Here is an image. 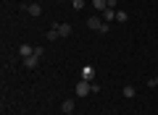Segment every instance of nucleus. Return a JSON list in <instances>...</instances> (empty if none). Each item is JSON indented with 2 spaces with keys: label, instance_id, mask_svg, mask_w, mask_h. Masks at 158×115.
<instances>
[{
  "label": "nucleus",
  "instance_id": "1",
  "mask_svg": "<svg viewBox=\"0 0 158 115\" xmlns=\"http://www.w3.org/2000/svg\"><path fill=\"white\" fill-rule=\"evenodd\" d=\"M87 26H90L92 32H100V34H108V32H111V24H106L100 16H90V18H87Z\"/></svg>",
  "mask_w": 158,
  "mask_h": 115
},
{
  "label": "nucleus",
  "instance_id": "2",
  "mask_svg": "<svg viewBox=\"0 0 158 115\" xmlns=\"http://www.w3.org/2000/svg\"><path fill=\"white\" fill-rule=\"evenodd\" d=\"M74 92H77V97H87V94L92 92V81H85V79H82V81L77 84V89H74Z\"/></svg>",
  "mask_w": 158,
  "mask_h": 115
},
{
  "label": "nucleus",
  "instance_id": "3",
  "mask_svg": "<svg viewBox=\"0 0 158 115\" xmlns=\"http://www.w3.org/2000/svg\"><path fill=\"white\" fill-rule=\"evenodd\" d=\"M100 18H103V21H106V24H111V21H116V11H113V8H106V11L100 13Z\"/></svg>",
  "mask_w": 158,
  "mask_h": 115
},
{
  "label": "nucleus",
  "instance_id": "4",
  "mask_svg": "<svg viewBox=\"0 0 158 115\" xmlns=\"http://www.w3.org/2000/svg\"><path fill=\"white\" fill-rule=\"evenodd\" d=\"M19 55H21V58H29V55H34V47H32V44H27V42L19 44Z\"/></svg>",
  "mask_w": 158,
  "mask_h": 115
},
{
  "label": "nucleus",
  "instance_id": "5",
  "mask_svg": "<svg viewBox=\"0 0 158 115\" xmlns=\"http://www.w3.org/2000/svg\"><path fill=\"white\" fill-rule=\"evenodd\" d=\"M27 13H29V16H40V13H42V6H40V3H29Z\"/></svg>",
  "mask_w": 158,
  "mask_h": 115
},
{
  "label": "nucleus",
  "instance_id": "6",
  "mask_svg": "<svg viewBox=\"0 0 158 115\" xmlns=\"http://www.w3.org/2000/svg\"><path fill=\"white\" fill-rule=\"evenodd\" d=\"M82 79H85V81H92V79H95V68L85 66V68H82Z\"/></svg>",
  "mask_w": 158,
  "mask_h": 115
},
{
  "label": "nucleus",
  "instance_id": "7",
  "mask_svg": "<svg viewBox=\"0 0 158 115\" xmlns=\"http://www.w3.org/2000/svg\"><path fill=\"white\" fill-rule=\"evenodd\" d=\"M61 37H71V24H56Z\"/></svg>",
  "mask_w": 158,
  "mask_h": 115
},
{
  "label": "nucleus",
  "instance_id": "8",
  "mask_svg": "<svg viewBox=\"0 0 158 115\" xmlns=\"http://www.w3.org/2000/svg\"><path fill=\"white\" fill-rule=\"evenodd\" d=\"M37 63H40V55H29V58H24V66H27V68H37Z\"/></svg>",
  "mask_w": 158,
  "mask_h": 115
},
{
  "label": "nucleus",
  "instance_id": "9",
  "mask_svg": "<svg viewBox=\"0 0 158 115\" xmlns=\"http://www.w3.org/2000/svg\"><path fill=\"white\" fill-rule=\"evenodd\" d=\"M92 8H95L98 13H103V11L108 8V0H92Z\"/></svg>",
  "mask_w": 158,
  "mask_h": 115
},
{
  "label": "nucleus",
  "instance_id": "10",
  "mask_svg": "<svg viewBox=\"0 0 158 115\" xmlns=\"http://www.w3.org/2000/svg\"><path fill=\"white\" fill-rule=\"evenodd\" d=\"M61 110H63V113H74V99H63V102H61Z\"/></svg>",
  "mask_w": 158,
  "mask_h": 115
},
{
  "label": "nucleus",
  "instance_id": "11",
  "mask_svg": "<svg viewBox=\"0 0 158 115\" xmlns=\"http://www.w3.org/2000/svg\"><path fill=\"white\" fill-rule=\"evenodd\" d=\"M48 39H50V42H56V39H61V34H58V26H53L50 32H48Z\"/></svg>",
  "mask_w": 158,
  "mask_h": 115
},
{
  "label": "nucleus",
  "instance_id": "12",
  "mask_svg": "<svg viewBox=\"0 0 158 115\" xmlns=\"http://www.w3.org/2000/svg\"><path fill=\"white\" fill-rule=\"evenodd\" d=\"M121 94L132 99V97H135V94H137V89H135V86H124V89H121Z\"/></svg>",
  "mask_w": 158,
  "mask_h": 115
},
{
  "label": "nucleus",
  "instance_id": "13",
  "mask_svg": "<svg viewBox=\"0 0 158 115\" xmlns=\"http://www.w3.org/2000/svg\"><path fill=\"white\" fill-rule=\"evenodd\" d=\"M127 18H129V13H127V11H116V21L118 24H124Z\"/></svg>",
  "mask_w": 158,
  "mask_h": 115
},
{
  "label": "nucleus",
  "instance_id": "14",
  "mask_svg": "<svg viewBox=\"0 0 158 115\" xmlns=\"http://www.w3.org/2000/svg\"><path fill=\"white\" fill-rule=\"evenodd\" d=\"M71 6H74V11H82L85 8V0H71Z\"/></svg>",
  "mask_w": 158,
  "mask_h": 115
},
{
  "label": "nucleus",
  "instance_id": "15",
  "mask_svg": "<svg viewBox=\"0 0 158 115\" xmlns=\"http://www.w3.org/2000/svg\"><path fill=\"white\" fill-rule=\"evenodd\" d=\"M148 86H158V76H156V79H150V81H148Z\"/></svg>",
  "mask_w": 158,
  "mask_h": 115
},
{
  "label": "nucleus",
  "instance_id": "16",
  "mask_svg": "<svg viewBox=\"0 0 158 115\" xmlns=\"http://www.w3.org/2000/svg\"><path fill=\"white\" fill-rule=\"evenodd\" d=\"M66 115H74V113H66Z\"/></svg>",
  "mask_w": 158,
  "mask_h": 115
},
{
  "label": "nucleus",
  "instance_id": "17",
  "mask_svg": "<svg viewBox=\"0 0 158 115\" xmlns=\"http://www.w3.org/2000/svg\"><path fill=\"white\" fill-rule=\"evenodd\" d=\"M61 3H66V0H61Z\"/></svg>",
  "mask_w": 158,
  "mask_h": 115
},
{
  "label": "nucleus",
  "instance_id": "18",
  "mask_svg": "<svg viewBox=\"0 0 158 115\" xmlns=\"http://www.w3.org/2000/svg\"><path fill=\"white\" fill-rule=\"evenodd\" d=\"M87 115H90V113H87Z\"/></svg>",
  "mask_w": 158,
  "mask_h": 115
}]
</instances>
